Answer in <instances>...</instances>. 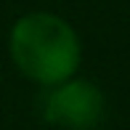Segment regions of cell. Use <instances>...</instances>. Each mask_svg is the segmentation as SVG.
Wrapping results in <instances>:
<instances>
[{
    "mask_svg": "<svg viewBox=\"0 0 130 130\" xmlns=\"http://www.w3.org/2000/svg\"><path fill=\"white\" fill-rule=\"evenodd\" d=\"M106 117L104 90L90 80L72 77L48 88L43 98V120L58 130H96Z\"/></svg>",
    "mask_w": 130,
    "mask_h": 130,
    "instance_id": "cell-2",
    "label": "cell"
},
{
    "mask_svg": "<svg viewBox=\"0 0 130 130\" xmlns=\"http://www.w3.org/2000/svg\"><path fill=\"white\" fill-rule=\"evenodd\" d=\"M8 53L13 67L43 88L72 80L82 61V45L74 27L48 11H32L13 21Z\"/></svg>",
    "mask_w": 130,
    "mask_h": 130,
    "instance_id": "cell-1",
    "label": "cell"
}]
</instances>
